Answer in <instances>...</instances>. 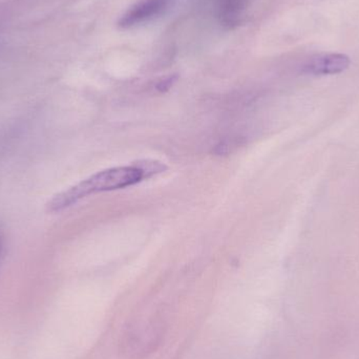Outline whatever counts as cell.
Segmentation results:
<instances>
[{
	"instance_id": "obj_1",
	"label": "cell",
	"mask_w": 359,
	"mask_h": 359,
	"mask_svg": "<svg viewBox=\"0 0 359 359\" xmlns=\"http://www.w3.org/2000/svg\"><path fill=\"white\" fill-rule=\"evenodd\" d=\"M143 179L144 175L136 165L109 168L97 172L90 178L83 180L69 189L56 194L48 204V211L58 212L90 194L121 189L135 185Z\"/></svg>"
},
{
	"instance_id": "obj_3",
	"label": "cell",
	"mask_w": 359,
	"mask_h": 359,
	"mask_svg": "<svg viewBox=\"0 0 359 359\" xmlns=\"http://www.w3.org/2000/svg\"><path fill=\"white\" fill-rule=\"evenodd\" d=\"M349 57L344 54H327L314 57L304 67V72L316 76L335 75L350 67Z\"/></svg>"
},
{
	"instance_id": "obj_2",
	"label": "cell",
	"mask_w": 359,
	"mask_h": 359,
	"mask_svg": "<svg viewBox=\"0 0 359 359\" xmlns=\"http://www.w3.org/2000/svg\"><path fill=\"white\" fill-rule=\"evenodd\" d=\"M170 0H142L132 6L119 21V25L123 29L140 25L155 16L161 14Z\"/></svg>"
},
{
	"instance_id": "obj_4",
	"label": "cell",
	"mask_w": 359,
	"mask_h": 359,
	"mask_svg": "<svg viewBox=\"0 0 359 359\" xmlns=\"http://www.w3.org/2000/svg\"><path fill=\"white\" fill-rule=\"evenodd\" d=\"M140 168L141 172H143L145 177H151L153 175L158 174V172H162L165 170V166L163 164L160 163L157 161H141L136 164Z\"/></svg>"
}]
</instances>
